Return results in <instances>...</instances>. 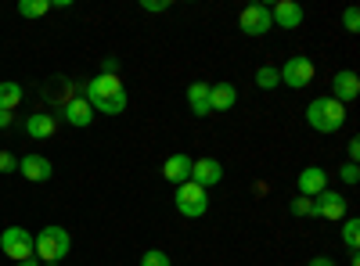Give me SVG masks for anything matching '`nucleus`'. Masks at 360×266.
I'll list each match as a JSON object with an SVG mask.
<instances>
[{"label":"nucleus","mask_w":360,"mask_h":266,"mask_svg":"<svg viewBox=\"0 0 360 266\" xmlns=\"http://www.w3.org/2000/svg\"><path fill=\"white\" fill-rule=\"evenodd\" d=\"M86 105L94 108V115H119L127 112V86L119 83V76H94L83 91Z\"/></svg>","instance_id":"obj_1"},{"label":"nucleus","mask_w":360,"mask_h":266,"mask_svg":"<svg viewBox=\"0 0 360 266\" xmlns=\"http://www.w3.org/2000/svg\"><path fill=\"white\" fill-rule=\"evenodd\" d=\"M307 123L317 133H335L346 126V105H339L335 98H314L307 105Z\"/></svg>","instance_id":"obj_2"},{"label":"nucleus","mask_w":360,"mask_h":266,"mask_svg":"<svg viewBox=\"0 0 360 266\" xmlns=\"http://www.w3.org/2000/svg\"><path fill=\"white\" fill-rule=\"evenodd\" d=\"M69 248H72V238H69V230H65V227H44L37 238H33V255L44 259V262L65 259Z\"/></svg>","instance_id":"obj_3"},{"label":"nucleus","mask_w":360,"mask_h":266,"mask_svg":"<svg viewBox=\"0 0 360 266\" xmlns=\"http://www.w3.org/2000/svg\"><path fill=\"white\" fill-rule=\"evenodd\" d=\"M173 205H176V213L180 216H188V220H198L209 213V191H202L198 184H180L176 194H173Z\"/></svg>","instance_id":"obj_4"},{"label":"nucleus","mask_w":360,"mask_h":266,"mask_svg":"<svg viewBox=\"0 0 360 266\" xmlns=\"http://www.w3.org/2000/svg\"><path fill=\"white\" fill-rule=\"evenodd\" d=\"M0 248H4L8 259L22 262V259H33V234L22 230V227H8L0 234Z\"/></svg>","instance_id":"obj_5"},{"label":"nucleus","mask_w":360,"mask_h":266,"mask_svg":"<svg viewBox=\"0 0 360 266\" xmlns=\"http://www.w3.org/2000/svg\"><path fill=\"white\" fill-rule=\"evenodd\" d=\"M346 209H349V201L339 194V191H321L317 198H314V216H321V220H332V223H339V220H346Z\"/></svg>","instance_id":"obj_6"},{"label":"nucleus","mask_w":360,"mask_h":266,"mask_svg":"<svg viewBox=\"0 0 360 266\" xmlns=\"http://www.w3.org/2000/svg\"><path fill=\"white\" fill-rule=\"evenodd\" d=\"M238 25H242L245 36H266L270 29H274V22H270V8L266 4H252L242 11V18H238Z\"/></svg>","instance_id":"obj_7"},{"label":"nucleus","mask_w":360,"mask_h":266,"mask_svg":"<svg viewBox=\"0 0 360 266\" xmlns=\"http://www.w3.org/2000/svg\"><path fill=\"white\" fill-rule=\"evenodd\" d=\"M278 72H281V83L292 86V91H295V86H310V79H314V62H310V58H288Z\"/></svg>","instance_id":"obj_8"},{"label":"nucleus","mask_w":360,"mask_h":266,"mask_svg":"<svg viewBox=\"0 0 360 266\" xmlns=\"http://www.w3.org/2000/svg\"><path fill=\"white\" fill-rule=\"evenodd\" d=\"M220 180H224V162H217V159H195L191 162V184H198L202 191L217 187Z\"/></svg>","instance_id":"obj_9"},{"label":"nucleus","mask_w":360,"mask_h":266,"mask_svg":"<svg viewBox=\"0 0 360 266\" xmlns=\"http://www.w3.org/2000/svg\"><path fill=\"white\" fill-rule=\"evenodd\" d=\"M328 98H335L339 105L356 101V98H360V76H356L353 69H339V72L332 76V94H328Z\"/></svg>","instance_id":"obj_10"},{"label":"nucleus","mask_w":360,"mask_h":266,"mask_svg":"<svg viewBox=\"0 0 360 266\" xmlns=\"http://www.w3.org/2000/svg\"><path fill=\"white\" fill-rule=\"evenodd\" d=\"M18 173L25 176L29 184H47L51 176H54V166H51V159H44V155H22V159H18Z\"/></svg>","instance_id":"obj_11"},{"label":"nucleus","mask_w":360,"mask_h":266,"mask_svg":"<svg viewBox=\"0 0 360 266\" xmlns=\"http://www.w3.org/2000/svg\"><path fill=\"white\" fill-rule=\"evenodd\" d=\"M303 18H307V11H303V4H295V0H278V4L270 8V22L281 25V29H299Z\"/></svg>","instance_id":"obj_12"},{"label":"nucleus","mask_w":360,"mask_h":266,"mask_svg":"<svg viewBox=\"0 0 360 266\" xmlns=\"http://www.w3.org/2000/svg\"><path fill=\"white\" fill-rule=\"evenodd\" d=\"M191 155H184V152H176V155H169L166 162H162V176H166V184H173V187H180V184H188L191 180Z\"/></svg>","instance_id":"obj_13"},{"label":"nucleus","mask_w":360,"mask_h":266,"mask_svg":"<svg viewBox=\"0 0 360 266\" xmlns=\"http://www.w3.org/2000/svg\"><path fill=\"white\" fill-rule=\"evenodd\" d=\"M295 187H299L303 198H317L321 191H328V173L321 166H307L303 173L295 176Z\"/></svg>","instance_id":"obj_14"},{"label":"nucleus","mask_w":360,"mask_h":266,"mask_svg":"<svg viewBox=\"0 0 360 266\" xmlns=\"http://www.w3.org/2000/svg\"><path fill=\"white\" fill-rule=\"evenodd\" d=\"M238 105L234 83H209V112H231Z\"/></svg>","instance_id":"obj_15"},{"label":"nucleus","mask_w":360,"mask_h":266,"mask_svg":"<svg viewBox=\"0 0 360 266\" xmlns=\"http://www.w3.org/2000/svg\"><path fill=\"white\" fill-rule=\"evenodd\" d=\"M54 130H58V119H54V115H47V112L29 115V119H25V133L33 137V140H47V137H54Z\"/></svg>","instance_id":"obj_16"},{"label":"nucleus","mask_w":360,"mask_h":266,"mask_svg":"<svg viewBox=\"0 0 360 266\" xmlns=\"http://www.w3.org/2000/svg\"><path fill=\"white\" fill-rule=\"evenodd\" d=\"M65 123L69 126H90V123H94V108L86 105V98H72L65 105Z\"/></svg>","instance_id":"obj_17"},{"label":"nucleus","mask_w":360,"mask_h":266,"mask_svg":"<svg viewBox=\"0 0 360 266\" xmlns=\"http://www.w3.org/2000/svg\"><path fill=\"white\" fill-rule=\"evenodd\" d=\"M188 108H191L195 115H209V83L195 79V83L188 86Z\"/></svg>","instance_id":"obj_18"},{"label":"nucleus","mask_w":360,"mask_h":266,"mask_svg":"<svg viewBox=\"0 0 360 266\" xmlns=\"http://www.w3.org/2000/svg\"><path fill=\"white\" fill-rule=\"evenodd\" d=\"M22 105V86L18 83H0V108H4V112H15Z\"/></svg>","instance_id":"obj_19"},{"label":"nucleus","mask_w":360,"mask_h":266,"mask_svg":"<svg viewBox=\"0 0 360 266\" xmlns=\"http://www.w3.org/2000/svg\"><path fill=\"white\" fill-rule=\"evenodd\" d=\"M51 11V0H18V15L22 18H44Z\"/></svg>","instance_id":"obj_20"},{"label":"nucleus","mask_w":360,"mask_h":266,"mask_svg":"<svg viewBox=\"0 0 360 266\" xmlns=\"http://www.w3.org/2000/svg\"><path fill=\"white\" fill-rule=\"evenodd\" d=\"M256 86H259V91H274V86H281V72L274 65L256 69Z\"/></svg>","instance_id":"obj_21"},{"label":"nucleus","mask_w":360,"mask_h":266,"mask_svg":"<svg viewBox=\"0 0 360 266\" xmlns=\"http://www.w3.org/2000/svg\"><path fill=\"white\" fill-rule=\"evenodd\" d=\"M342 241H346V248H349V252H356V248H360V220H356V216L342 220Z\"/></svg>","instance_id":"obj_22"},{"label":"nucleus","mask_w":360,"mask_h":266,"mask_svg":"<svg viewBox=\"0 0 360 266\" xmlns=\"http://www.w3.org/2000/svg\"><path fill=\"white\" fill-rule=\"evenodd\" d=\"M141 266H173V259H169L162 248H148V252L141 255Z\"/></svg>","instance_id":"obj_23"},{"label":"nucleus","mask_w":360,"mask_h":266,"mask_svg":"<svg viewBox=\"0 0 360 266\" xmlns=\"http://www.w3.org/2000/svg\"><path fill=\"white\" fill-rule=\"evenodd\" d=\"M288 209H292V216H314V198H303V194H295Z\"/></svg>","instance_id":"obj_24"},{"label":"nucleus","mask_w":360,"mask_h":266,"mask_svg":"<svg viewBox=\"0 0 360 266\" xmlns=\"http://www.w3.org/2000/svg\"><path fill=\"white\" fill-rule=\"evenodd\" d=\"M342 29H346V33H360V11L353 4L342 11Z\"/></svg>","instance_id":"obj_25"},{"label":"nucleus","mask_w":360,"mask_h":266,"mask_svg":"<svg viewBox=\"0 0 360 266\" xmlns=\"http://www.w3.org/2000/svg\"><path fill=\"white\" fill-rule=\"evenodd\" d=\"M339 176H342V184L356 187V184H360V166H356V162H346V166L339 169Z\"/></svg>","instance_id":"obj_26"},{"label":"nucleus","mask_w":360,"mask_h":266,"mask_svg":"<svg viewBox=\"0 0 360 266\" xmlns=\"http://www.w3.org/2000/svg\"><path fill=\"white\" fill-rule=\"evenodd\" d=\"M0 173H18V159L11 152H0Z\"/></svg>","instance_id":"obj_27"},{"label":"nucleus","mask_w":360,"mask_h":266,"mask_svg":"<svg viewBox=\"0 0 360 266\" xmlns=\"http://www.w3.org/2000/svg\"><path fill=\"white\" fill-rule=\"evenodd\" d=\"M101 76H119V58H101Z\"/></svg>","instance_id":"obj_28"},{"label":"nucleus","mask_w":360,"mask_h":266,"mask_svg":"<svg viewBox=\"0 0 360 266\" xmlns=\"http://www.w3.org/2000/svg\"><path fill=\"white\" fill-rule=\"evenodd\" d=\"M144 11H169V0H141Z\"/></svg>","instance_id":"obj_29"},{"label":"nucleus","mask_w":360,"mask_h":266,"mask_svg":"<svg viewBox=\"0 0 360 266\" xmlns=\"http://www.w3.org/2000/svg\"><path fill=\"white\" fill-rule=\"evenodd\" d=\"M346 155H349V162H356V159H360V137H349V144H346Z\"/></svg>","instance_id":"obj_30"},{"label":"nucleus","mask_w":360,"mask_h":266,"mask_svg":"<svg viewBox=\"0 0 360 266\" xmlns=\"http://www.w3.org/2000/svg\"><path fill=\"white\" fill-rule=\"evenodd\" d=\"M11 123H15V115H11V112H4V108H0V130H8Z\"/></svg>","instance_id":"obj_31"},{"label":"nucleus","mask_w":360,"mask_h":266,"mask_svg":"<svg viewBox=\"0 0 360 266\" xmlns=\"http://www.w3.org/2000/svg\"><path fill=\"white\" fill-rule=\"evenodd\" d=\"M307 266H335V259H328V255H317V259H310Z\"/></svg>","instance_id":"obj_32"},{"label":"nucleus","mask_w":360,"mask_h":266,"mask_svg":"<svg viewBox=\"0 0 360 266\" xmlns=\"http://www.w3.org/2000/svg\"><path fill=\"white\" fill-rule=\"evenodd\" d=\"M15 266H44V262H40V259L33 255V259H22V262H15Z\"/></svg>","instance_id":"obj_33"},{"label":"nucleus","mask_w":360,"mask_h":266,"mask_svg":"<svg viewBox=\"0 0 360 266\" xmlns=\"http://www.w3.org/2000/svg\"><path fill=\"white\" fill-rule=\"evenodd\" d=\"M44 266H58V262H44Z\"/></svg>","instance_id":"obj_34"}]
</instances>
